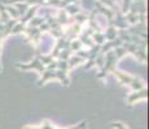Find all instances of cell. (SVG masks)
<instances>
[{
    "instance_id": "cell-1",
    "label": "cell",
    "mask_w": 149,
    "mask_h": 129,
    "mask_svg": "<svg viewBox=\"0 0 149 129\" xmlns=\"http://www.w3.org/2000/svg\"><path fill=\"white\" fill-rule=\"evenodd\" d=\"M111 125H113V128H116V129H127L122 123H113Z\"/></svg>"
},
{
    "instance_id": "cell-2",
    "label": "cell",
    "mask_w": 149,
    "mask_h": 129,
    "mask_svg": "<svg viewBox=\"0 0 149 129\" xmlns=\"http://www.w3.org/2000/svg\"><path fill=\"white\" fill-rule=\"evenodd\" d=\"M82 129H86V127H84V128H82Z\"/></svg>"
}]
</instances>
